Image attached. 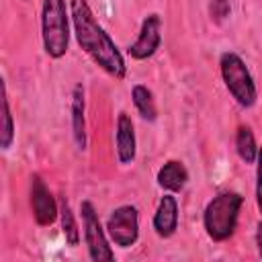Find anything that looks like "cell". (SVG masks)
<instances>
[{"mask_svg":"<svg viewBox=\"0 0 262 262\" xmlns=\"http://www.w3.org/2000/svg\"><path fill=\"white\" fill-rule=\"evenodd\" d=\"M219 72L231 98L242 108H252L258 100V88L242 55H237L235 51H223L219 55Z\"/></svg>","mask_w":262,"mask_h":262,"instance_id":"cell-4","label":"cell"},{"mask_svg":"<svg viewBox=\"0 0 262 262\" xmlns=\"http://www.w3.org/2000/svg\"><path fill=\"white\" fill-rule=\"evenodd\" d=\"M235 151H237V156L244 164H256L258 145H256V137H254V131L250 129V125H239L237 127V131H235Z\"/></svg>","mask_w":262,"mask_h":262,"instance_id":"cell-14","label":"cell"},{"mask_svg":"<svg viewBox=\"0 0 262 262\" xmlns=\"http://www.w3.org/2000/svg\"><path fill=\"white\" fill-rule=\"evenodd\" d=\"M59 223H61V233H63L68 246L76 248L80 244V229H78L74 211H72L70 201L66 199V194L59 196Z\"/></svg>","mask_w":262,"mask_h":262,"instance_id":"cell-15","label":"cell"},{"mask_svg":"<svg viewBox=\"0 0 262 262\" xmlns=\"http://www.w3.org/2000/svg\"><path fill=\"white\" fill-rule=\"evenodd\" d=\"M70 16L74 27V37L80 49L111 78L123 80L127 76L125 57L119 51L113 37L96 20L88 0H70Z\"/></svg>","mask_w":262,"mask_h":262,"instance_id":"cell-1","label":"cell"},{"mask_svg":"<svg viewBox=\"0 0 262 262\" xmlns=\"http://www.w3.org/2000/svg\"><path fill=\"white\" fill-rule=\"evenodd\" d=\"M70 4H66V0H43L41 41L51 59H61L70 49Z\"/></svg>","mask_w":262,"mask_h":262,"instance_id":"cell-3","label":"cell"},{"mask_svg":"<svg viewBox=\"0 0 262 262\" xmlns=\"http://www.w3.org/2000/svg\"><path fill=\"white\" fill-rule=\"evenodd\" d=\"M14 141V119H12V111H10V102H8V92H6V84L2 80V127H0V147L2 149H10Z\"/></svg>","mask_w":262,"mask_h":262,"instance_id":"cell-16","label":"cell"},{"mask_svg":"<svg viewBox=\"0 0 262 262\" xmlns=\"http://www.w3.org/2000/svg\"><path fill=\"white\" fill-rule=\"evenodd\" d=\"M131 100H133V104H135V108L143 121L154 123L158 119V106H156L154 92L145 84H135L131 88Z\"/></svg>","mask_w":262,"mask_h":262,"instance_id":"cell-13","label":"cell"},{"mask_svg":"<svg viewBox=\"0 0 262 262\" xmlns=\"http://www.w3.org/2000/svg\"><path fill=\"white\" fill-rule=\"evenodd\" d=\"M244 207V196L235 190H221L217 192L203 211V227L209 239L221 244L227 242L239 221V211Z\"/></svg>","mask_w":262,"mask_h":262,"instance_id":"cell-2","label":"cell"},{"mask_svg":"<svg viewBox=\"0 0 262 262\" xmlns=\"http://www.w3.org/2000/svg\"><path fill=\"white\" fill-rule=\"evenodd\" d=\"M106 233L115 246L127 250L139 239V211L133 205H121L113 209L106 219Z\"/></svg>","mask_w":262,"mask_h":262,"instance_id":"cell-6","label":"cell"},{"mask_svg":"<svg viewBox=\"0 0 262 262\" xmlns=\"http://www.w3.org/2000/svg\"><path fill=\"white\" fill-rule=\"evenodd\" d=\"M211 14L215 16V20H221L229 14V2L227 0H213L211 4Z\"/></svg>","mask_w":262,"mask_h":262,"instance_id":"cell-18","label":"cell"},{"mask_svg":"<svg viewBox=\"0 0 262 262\" xmlns=\"http://www.w3.org/2000/svg\"><path fill=\"white\" fill-rule=\"evenodd\" d=\"M115 145H117V160L119 164L127 166L133 164L135 154H137V139H135V125L131 121V117L121 111L117 117V125H115Z\"/></svg>","mask_w":262,"mask_h":262,"instance_id":"cell-9","label":"cell"},{"mask_svg":"<svg viewBox=\"0 0 262 262\" xmlns=\"http://www.w3.org/2000/svg\"><path fill=\"white\" fill-rule=\"evenodd\" d=\"M256 207L262 215V147H258L256 158Z\"/></svg>","mask_w":262,"mask_h":262,"instance_id":"cell-17","label":"cell"},{"mask_svg":"<svg viewBox=\"0 0 262 262\" xmlns=\"http://www.w3.org/2000/svg\"><path fill=\"white\" fill-rule=\"evenodd\" d=\"M80 217H82L84 242H86L90 260H94V262L115 260V252L111 250L108 239H106V227H102L100 217H98L92 201H82L80 203Z\"/></svg>","mask_w":262,"mask_h":262,"instance_id":"cell-5","label":"cell"},{"mask_svg":"<svg viewBox=\"0 0 262 262\" xmlns=\"http://www.w3.org/2000/svg\"><path fill=\"white\" fill-rule=\"evenodd\" d=\"M162 45V16L158 12H149L139 29L137 39L129 45V55L137 61L149 59Z\"/></svg>","mask_w":262,"mask_h":262,"instance_id":"cell-8","label":"cell"},{"mask_svg":"<svg viewBox=\"0 0 262 262\" xmlns=\"http://www.w3.org/2000/svg\"><path fill=\"white\" fill-rule=\"evenodd\" d=\"M158 186L166 192H180L186 182H188V170L180 160H168L160 170H158Z\"/></svg>","mask_w":262,"mask_h":262,"instance_id":"cell-12","label":"cell"},{"mask_svg":"<svg viewBox=\"0 0 262 262\" xmlns=\"http://www.w3.org/2000/svg\"><path fill=\"white\" fill-rule=\"evenodd\" d=\"M256 246H258V254H260V258H262V219H260L258 225H256Z\"/></svg>","mask_w":262,"mask_h":262,"instance_id":"cell-19","label":"cell"},{"mask_svg":"<svg viewBox=\"0 0 262 262\" xmlns=\"http://www.w3.org/2000/svg\"><path fill=\"white\" fill-rule=\"evenodd\" d=\"M31 211L35 223L41 227H49L59 217V203L47 188L45 180L39 174H31Z\"/></svg>","mask_w":262,"mask_h":262,"instance_id":"cell-7","label":"cell"},{"mask_svg":"<svg viewBox=\"0 0 262 262\" xmlns=\"http://www.w3.org/2000/svg\"><path fill=\"white\" fill-rule=\"evenodd\" d=\"M151 225H154V231L158 233V237H162V239H168L176 233V229H178V199L174 196V192H166L160 199Z\"/></svg>","mask_w":262,"mask_h":262,"instance_id":"cell-10","label":"cell"},{"mask_svg":"<svg viewBox=\"0 0 262 262\" xmlns=\"http://www.w3.org/2000/svg\"><path fill=\"white\" fill-rule=\"evenodd\" d=\"M72 137L76 147L84 151L88 145V137H86V98L82 84H76L72 88Z\"/></svg>","mask_w":262,"mask_h":262,"instance_id":"cell-11","label":"cell"}]
</instances>
